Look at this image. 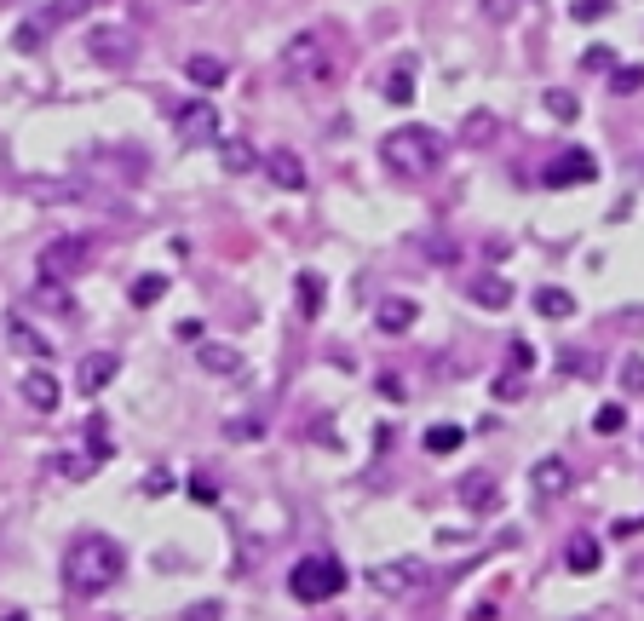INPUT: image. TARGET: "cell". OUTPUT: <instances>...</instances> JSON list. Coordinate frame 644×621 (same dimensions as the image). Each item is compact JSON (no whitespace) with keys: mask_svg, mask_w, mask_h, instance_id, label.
<instances>
[{"mask_svg":"<svg viewBox=\"0 0 644 621\" xmlns=\"http://www.w3.org/2000/svg\"><path fill=\"white\" fill-rule=\"evenodd\" d=\"M127 570V552L115 535H75L64 547V587L75 598H92V593H110L115 581Z\"/></svg>","mask_w":644,"mask_h":621,"instance_id":"cell-1","label":"cell"},{"mask_svg":"<svg viewBox=\"0 0 644 621\" xmlns=\"http://www.w3.org/2000/svg\"><path fill=\"white\" fill-rule=\"evenodd\" d=\"M443 156H449L443 133H437V127H420V121H409V127H391V133L380 138V161H386L397 179H426V173H437V167H443Z\"/></svg>","mask_w":644,"mask_h":621,"instance_id":"cell-2","label":"cell"},{"mask_svg":"<svg viewBox=\"0 0 644 621\" xmlns=\"http://www.w3.org/2000/svg\"><path fill=\"white\" fill-rule=\"evenodd\" d=\"M276 69H282L294 87H317V81H328V75H334V52H328V41H322L317 29H299L294 41L282 46Z\"/></svg>","mask_w":644,"mask_h":621,"instance_id":"cell-3","label":"cell"},{"mask_svg":"<svg viewBox=\"0 0 644 621\" xmlns=\"http://www.w3.org/2000/svg\"><path fill=\"white\" fill-rule=\"evenodd\" d=\"M288 593L299 604H328V598L345 593V564L340 558H299L288 570Z\"/></svg>","mask_w":644,"mask_h":621,"instance_id":"cell-4","label":"cell"},{"mask_svg":"<svg viewBox=\"0 0 644 621\" xmlns=\"http://www.w3.org/2000/svg\"><path fill=\"white\" fill-rule=\"evenodd\" d=\"M41 276H58V282H75V276L92 265V236H75V230H64V236H52L41 248Z\"/></svg>","mask_w":644,"mask_h":621,"instance_id":"cell-5","label":"cell"},{"mask_svg":"<svg viewBox=\"0 0 644 621\" xmlns=\"http://www.w3.org/2000/svg\"><path fill=\"white\" fill-rule=\"evenodd\" d=\"M87 58L98 69H127L138 58V35L127 23H92L87 29Z\"/></svg>","mask_w":644,"mask_h":621,"instance_id":"cell-6","label":"cell"},{"mask_svg":"<svg viewBox=\"0 0 644 621\" xmlns=\"http://www.w3.org/2000/svg\"><path fill=\"white\" fill-rule=\"evenodd\" d=\"M420 581H426V564H420V558H386V564L368 570V593L403 598V593H414Z\"/></svg>","mask_w":644,"mask_h":621,"instance_id":"cell-7","label":"cell"},{"mask_svg":"<svg viewBox=\"0 0 644 621\" xmlns=\"http://www.w3.org/2000/svg\"><path fill=\"white\" fill-rule=\"evenodd\" d=\"M173 133H179V144H213L219 138V110L207 98H196V104H184L173 115Z\"/></svg>","mask_w":644,"mask_h":621,"instance_id":"cell-8","label":"cell"},{"mask_svg":"<svg viewBox=\"0 0 644 621\" xmlns=\"http://www.w3.org/2000/svg\"><path fill=\"white\" fill-rule=\"evenodd\" d=\"M570 483H575V472H570V460H564V455L535 460V472H529L535 501H564V495H570Z\"/></svg>","mask_w":644,"mask_h":621,"instance_id":"cell-9","label":"cell"},{"mask_svg":"<svg viewBox=\"0 0 644 621\" xmlns=\"http://www.w3.org/2000/svg\"><path fill=\"white\" fill-rule=\"evenodd\" d=\"M598 179V161L587 156V150H564L558 161H547V173H541V184H552V190H575V184Z\"/></svg>","mask_w":644,"mask_h":621,"instance_id":"cell-10","label":"cell"},{"mask_svg":"<svg viewBox=\"0 0 644 621\" xmlns=\"http://www.w3.org/2000/svg\"><path fill=\"white\" fill-rule=\"evenodd\" d=\"M460 506H466L472 518H489V512L501 506V483H495V472H466V478H460Z\"/></svg>","mask_w":644,"mask_h":621,"instance_id":"cell-11","label":"cell"},{"mask_svg":"<svg viewBox=\"0 0 644 621\" xmlns=\"http://www.w3.org/2000/svg\"><path fill=\"white\" fill-rule=\"evenodd\" d=\"M6 345H12L18 357H29V363H52V340H46L29 317H6Z\"/></svg>","mask_w":644,"mask_h":621,"instance_id":"cell-12","label":"cell"},{"mask_svg":"<svg viewBox=\"0 0 644 621\" xmlns=\"http://www.w3.org/2000/svg\"><path fill=\"white\" fill-rule=\"evenodd\" d=\"M466 299L483 305V311H506V305H512V282L495 276V271H478V276H466Z\"/></svg>","mask_w":644,"mask_h":621,"instance_id":"cell-13","label":"cell"},{"mask_svg":"<svg viewBox=\"0 0 644 621\" xmlns=\"http://www.w3.org/2000/svg\"><path fill=\"white\" fill-rule=\"evenodd\" d=\"M115 374H121V357H115V351H92L87 363L75 368V386L87 391V397H98V391L110 386Z\"/></svg>","mask_w":644,"mask_h":621,"instance_id":"cell-14","label":"cell"},{"mask_svg":"<svg viewBox=\"0 0 644 621\" xmlns=\"http://www.w3.org/2000/svg\"><path fill=\"white\" fill-rule=\"evenodd\" d=\"M23 403L41 409V414H52L58 403H64V386L52 380V368H29V374H23Z\"/></svg>","mask_w":644,"mask_h":621,"instance_id":"cell-15","label":"cell"},{"mask_svg":"<svg viewBox=\"0 0 644 621\" xmlns=\"http://www.w3.org/2000/svg\"><path fill=\"white\" fill-rule=\"evenodd\" d=\"M265 179H271L276 190H305L311 173H305V161H299L294 150H271V156H265Z\"/></svg>","mask_w":644,"mask_h":621,"instance_id":"cell-16","label":"cell"},{"mask_svg":"<svg viewBox=\"0 0 644 621\" xmlns=\"http://www.w3.org/2000/svg\"><path fill=\"white\" fill-rule=\"evenodd\" d=\"M564 564H570L575 575H593L598 564H604V547H598V535H570V547H564Z\"/></svg>","mask_w":644,"mask_h":621,"instance_id":"cell-17","label":"cell"},{"mask_svg":"<svg viewBox=\"0 0 644 621\" xmlns=\"http://www.w3.org/2000/svg\"><path fill=\"white\" fill-rule=\"evenodd\" d=\"M414 317H420V305L414 299H380V334H409L414 328Z\"/></svg>","mask_w":644,"mask_h":621,"instance_id":"cell-18","label":"cell"},{"mask_svg":"<svg viewBox=\"0 0 644 621\" xmlns=\"http://www.w3.org/2000/svg\"><path fill=\"white\" fill-rule=\"evenodd\" d=\"M535 311H541L547 322H570V317H575V294H570V288H552V282H547V288H535Z\"/></svg>","mask_w":644,"mask_h":621,"instance_id":"cell-19","label":"cell"},{"mask_svg":"<svg viewBox=\"0 0 644 621\" xmlns=\"http://www.w3.org/2000/svg\"><path fill=\"white\" fill-rule=\"evenodd\" d=\"M87 12H92V0H46V12H35V23L52 35V29H64V23L87 18Z\"/></svg>","mask_w":644,"mask_h":621,"instance_id":"cell-20","label":"cell"},{"mask_svg":"<svg viewBox=\"0 0 644 621\" xmlns=\"http://www.w3.org/2000/svg\"><path fill=\"white\" fill-rule=\"evenodd\" d=\"M196 363L207 374H242V351L236 345H196Z\"/></svg>","mask_w":644,"mask_h":621,"instance_id":"cell-21","label":"cell"},{"mask_svg":"<svg viewBox=\"0 0 644 621\" xmlns=\"http://www.w3.org/2000/svg\"><path fill=\"white\" fill-rule=\"evenodd\" d=\"M219 167H225V173H253L259 156H253L248 138H225V144H219Z\"/></svg>","mask_w":644,"mask_h":621,"instance_id":"cell-22","label":"cell"},{"mask_svg":"<svg viewBox=\"0 0 644 621\" xmlns=\"http://www.w3.org/2000/svg\"><path fill=\"white\" fill-rule=\"evenodd\" d=\"M184 75L196 81V87H225L230 69L219 64V58H207V52H196V58H184Z\"/></svg>","mask_w":644,"mask_h":621,"instance_id":"cell-23","label":"cell"},{"mask_svg":"<svg viewBox=\"0 0 644 621\" xmlns=\"http://www.w3.org/2000/svg\"><path fill=\"white\" fill-rule=\"evenodd\" d=\"M495 127H501V121H495V110H472L466 121H460V144H489V138H495Z\"/></svg>","mask_w":644,"mask_h":621,"instance_id":"cell-24","label":"cell"},{"mask_svg":"<svg viewBox=\"0 0 644 621\" xmlns=\"http://www.w3.org/2000/svg\"><path fill=\"white\" fill-rule=\"evenodd\" d=\"M35 299H41V305H52L58 317H75V299H69V288L58 282V276H41V282H35Z\"/></svg>","mask_w":644,"mask_h":621,"instance_id":"cell-25","label":"cell"},{"mask_svg":"<svg viewBox=\"0 0 644 621\" xmlns=\"http://www.w3.org/2000/svg\"><path fill=\"white\" fill-rule=\"evenodd\" d=\"M294 294H299V317H305V322L322 317V282H317V271H299Z\"/></svg>","mask_w":644,"mask_h":621,"instance_id":"cell-26","label":"cell"},{"mask_svg":"<svg viewBox=\"0 0 644 621\" xmlns=\"http://www.w3.org/2000/svg\"><path fill=\"white\" fill-rule=\"evenodd\" d=\"M639 87H644V64H616L610 69V92H616V98H633Z\"/></svg>","mask_w":644,"mask_h":621,"instance_id":"cell-27","label":"cell"},{"mask_svg":"<svg viewBox=\"0 0 644 621\" xmlns=\"http://www.w3.org/2000/svg\"><path fill=\"white\" fill-rule=\"evenodd\" d=\"M386 98H391V104H409V98H414V69L409 64H397L386 75Z\"/></svg>","mask_w":644,"mask_h":621,"instance_id":"cell-28","label":"cell"},{"mask_svg":"<svg viewBox=\"0 0 644 621\" xmlns=\"http://www.w3.org/2000/svg\"><path fill=\"white\" fill-rule=\"evenodd\" d=\"M460 443H466L460 426H432V432H426V449H432V455H455Z\"/></svg>","mask_w":644,"mask_h":621,"instance_id":"cell-29","label":"cell"},{"mask_svg":"<svg viewBox=\"0 0 644 621\" xmlns=\"http://www.w3.org/2000/svg\"><path fill=\"white\" fill-rule=\"evenodd\" d=\"M483 23H518V12H524V0H478Z\"/></svg>","mask_w":644,"mask_h":621,"instance_id":"cell-30","label":"cell"},{"mask_svg":"<svg viewBox=\"0 0 644 621\" xmlns=\"http://www.w3.org/2000/svg\"><path fill=\"white\" fill-rule=\"evenodd\" d=\"M161 294H167V276H138V282H133V305H138V311H150Z\"/></svg>","mask_w":644,"mask_h":621,"instance_id":"cell-31","label":"cell"},{"mask_svg":"<svg viewBox=\"0 0 644 621\" xmlns=\"http://www.w3.org/2000/svg\"><path fill=\"white\" fill-rule=\"evenodd\" d=\"M621 426H627V409H621V403H604V409L593 414V432H604V437H616Z\"/></svg>","mask_w":644,"mask_h":621,"instance_id":"cell-32","label":"cell"},{"mask_svg":"<svg viewBox=\"0 0 644 621\" xmlns=\"http://www.w3.org/2000/svg\"><path fill=\"white\" fill-rule=\"evenodd\" d=\"M575 110H581V104H575V92H564V87L547 92V115H552V121H575Z\"/></svg>","mask_w":644,"mask_h":621,"instance_id":"cell-33","label":"cell"},{"mask_svg":"<svg viewBox=\"0 0 644 621\" xmlns=\"http://www.w3.org/2000/svg\"><path fill=\"white\" fill-rule=\"evenodd\" d=\"M610 6H616V0H570V18L575 23H598V18H610Z\"/></svg>","mask_w":644,"mask_h":621,"instance_id":"cell-34","label":"cell"},{"mask_svg":"<svg viewBox=\"0 0 644 621\" xmlns=\"http://www.w3.org/2000/svg\"><path fill=\"white\" fill-rule=\"evenodd\" d=\"M98 466H104V460H87V455H58V472H64V478H92V472H98Z\"/></svg>","mask_w":644,"mask_h":621,"instance_id":"cell-35","label":"cell"},{"mask_svg":"<svg viewBox=\"0 0 644 621\" xmlns=\"http://www.w3.org/2000/svg\"><path fill=\"white\" fill-rule=\"evenodd\" d=\"M616 374H621V391H633V397L644 391V357H621Z\"/></svg>","mask_w":644,"mask_h":621,"instance_id":"cell-36","label":"cell"},{"mask_svg":"<svg viewBox=\"0 0 644 621\" xmlns=\"http://www.w3.org/2000/svg\"><path fill=\"white\" fill-rule=\"evenodd\" d=\"M184 621H225V604H219V598H202V604L184 610Z\"/></svg>","mask_w":644,"mask_h":621,"instance_id":"cell-37","label":"cell"},{"mask_svg":"<svg viewBox=\"0 0 644 621\" xmlns=\"http://www.w3.org/2000/svg\"><path fill=\"white\" fill-rule=\"evenodd\" d=\"M581 69H616V52L610 46H587L581 52Z\"/></svg>","mask_w":644,"mask_h":621,"instance_id":"cell-38","label":"cell"},{"mask_svg":"<svg viewBox=\"0 0 644 621\" xmlns=\"http://www.w3.org/2000/svg\"><path fill=\"white\" fill-rule=\"evenodd\" d=\"M529 368H535V345L512 340V374H529Z\"/></svg>","mask_w":644,"mask_h":621,"instance_id":"cell-39","label":"cell"},{"mask_svg":"<svg viewBox=\"0 0 644 621\" xmlns=\"http://www.w3.org/2000/svg\"><path fill=\"white\" fill-rule=\"evenodd\" d=\"M495 397H501V403L524 397V374H501V380H495Z\"/></svg>","mask_w":644,"mask_h":621,"instance_id":"cell-40","label":"cell"},{"mask_svg":"<svg viewBox=\"0 0 644 621\" xmlns=\"http://www.w3.org/2000/svg\"><path fill=\"white\" fill-rule=\"evenodd\" d=\"M41 35H46V29H41L35 18H29V23L18 29V46H23V52H35V46H41Z\"/></svg>","mask_w":644,"mask_h":621,"instance_id":"cell-41","label":"cell"},{"mask_svg":"<svg viewBox=\"0 0 644 621\" xmlns=\"http://www.w3.org/2000/svg\"><path fill=\"white\" fill-rule=\"evenodd\" d=\"M225 437H259V420H225Z\"/></svg>","mask_w":644,"mask_h":621,"instance_id":"cell-42","label":"cell"}]
</instances>
